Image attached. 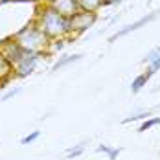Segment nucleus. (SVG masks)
<instances>
[{
  "label": "nucleus",
  "instance_id": "6e6552de",
  "mask_svg": "<svg viewBox=\"0 0 160 160\" xmlns=\"http://www.w3.org/2000/svg\"><path fill=\"white\" fill-rule=\"evenodd\" d=\"M151 78H153V74H151L149 70H145L144 74L136 76V78L132 79V83H131V92H132V94H138L145 85H147V81L151 79Z\"/></svg>",
  "mask_w": 160,
  "mask_h": 160
},
{
  "label": "nucleus",
  "instance_id": "4468645a",
  "mask_svg": "<svg viewBox=\"0 0 160 160\" xmlns=\"http://www.w3.org/2000/svg\"><path fill=\"white\" fill-rule=\"evenodd\" d=\"M157 125H160V118H147V120L142 122V125L138 127V132H145V131L157 127Z\"/></svg>",
  "mask_w": 160,
  "mask_h": 160
},
{
  "label": "nucleus",
  "instance_id": "2eb2a0df",
  "mask_svg": "<svg viewBox=\"0 0 160 160\" xmlns=\"http://www.w3.org/2000/svg\"><path fill=\"white\" fill-rule=\"evenodd\" d=\"M41 136V131H32L30 134H26L24 138H20V145H28V144H33L35 140H39Z\"/></svg>",
  "mask_w": 160,
  "mask_h": 160
},
{
  "label": "nucleus",
  "instance_id": "a211bd4d",
  "mask_svg": "<svg viewBox=\"0 0 160 160\" xmlns=\"http://www.w3.org/2000/svg\"><path fill=\"white\" fill-rule=\"evenodd\" d=\"M157 57H160V46H157V48H153L151 52H149V53H147V55H145V57H144V63H147V64H149L151 61H155Z\"/></svg>",
  "mask_w": 160,
  "mask_h": 160
},
{
  "label": "nucleus",
  "instance_id": "423d86ee",
  "mask_svg": "<svg viewBox=\"0 0 160 160\" xmlns=\"http://www.w3.org/2000/svg\"><path fill=\"white\" fill-rule=\"evenodd\" d=\"M160 11H153V13H149V15L142 17L140 20H136V22H132V24H127L125 28H122V30H118V32L114 33V35H111V39H109V42H114V41H118V39H122V37H125V35H129V33L136 32L138 28H142V26H145V24H149V22H153L157 17H158Z\"/></svg>",
  "mask_w": 160,
  "mask_h": 160
},
{
  "label": "nucleus",
  "instance_id": "9b49d317",
  "mask_svg": "<svg viewBox=\"0 0 160 160\" xmlns=\"http://www.w3.org/2000/svg\"><path fill=\"white\" fill-rule=\"evenodd\" d=\"M78 6H79L81 11L96 13L99 8H103V6H105V0H78Z\"/></svg>",
  "mask_w": 160,
  "mask_h": 160
},
{
  "label": "nucleus",
  "instance_id": "39448f33",
  "mask_svg": "<svg viewBox=\"0 0 160 160\" xmlns=\"http://www.w3.org/2000/svg\"><path fill=\"white\" fill-rule=\"evenodd\" d=\"M0 52H2V53H4V57L11 63V66L18 63V61L22 59V55L26 53V52H24V50H22L15 41H13V37L4 39V41L0 42Z\"/></svg>",
  "mask_w": 160,
  "mask_h": 160
},
{
  "label": "nucleus",
  "instance_id": "f8f14e48",
  "mask_svg": "<svg viewBox=\"0 0 160 160\" xmlns=\"http://www.w3.org/2000/svg\"><path fill=\"white\" fill-rule=\"evenodd\" d=\"M96 153H105V155H107V157H109V160H116L118 158V155H120V153H122V147H114V149H112V147H109V145H98L96 147Z\"/></svg>",
  "mask_w": 160,
  "mask_h": 160
},
{
  "label": "nucleus",
  "instance_id": "20e7f679",
  "mask_svg": "<svg viewBox=\"0 0 160 160\" xmlns=\"http://www.w3.org/2000/svg\"><path fill=\"white\" fill-rule=\"evenodd\" d=\"M42 57V53H32V52H26L22 55V59L17 64H13V76L15 78H28L30 74L35 72V66L39 63V59Z\"/></svg>",
  "mask_w": 160,
  "mask_h": 160
},
{
  "label": "nucleus",
  "instance_id": "7ed1b4c3",
  "mask_svg": "<svg viewBox=\"0 0 160 160\" xmlns=\"http://www.w3.org/2000/svg\"><path fill=\"white\" fill-rule=\"evenodd\" d=\"M98 20V13H90V11H78L74 17H70L68 18V22H70V35L72 37H76V35H79V33L87 32L88 28H92L94 26V22Z\"/></svg>",
  "mask_w": 160,
  "mask_h": 160
},
{
  "label": "nucleus",
  "instance_id": "1a4fd4ad",
  "mask_svg": "<svg viewBox=\"0 0 160 160\" xmlns=\"http://www.w3.org/2000/svg\"><path fill=\"white\" fill-rule=\"evenodd\" d=\"M11 76H13V66H11V63L4 57V53L0 52V85H4Z\"/></svg>",
  "mask_w": 160,
  "mask_h": 160
},
{
  "label": "nucleus",
  "instance_id": "6ab92c4d",
  "mask_svg": "<svg viewBox=\"0 0 160 160\" xmlns=\"http://www.w3.org/2000/svg\"><path fill=\"white\" fill-rule=\"evenodd\" d=\"M147 70H149L151 74L158 72V70H160V57H157L155 61H151V63H149V66H147Z\"/></svg>",
  "mask_w": 160,
  "mask_h": 160
},
{
  "label": "nucleus",
  "instance_id": "0eeeda50",
  "mask_svg": "<svg viewBox=\"0 0 160 160\" xmlns=\"http://www.w3.org/2000/svg\"><path fill=\"white\" fill-rule=\"evenodd\" d=\"M52 9H55L57 13L64 18H70L79 11V6H78V0H48L46 2Z\"/></svg>",
  "mask_w": 160,
  "mask_h": 160
},
{
  "label": "nucleus",
  "instance_id": "f257e3e1",
  "mask_svg": "<svg viewBox=\"0 0 160 160\" xmlns=\"http://www.w3.org/2000/svg\"><path fill=\"white\" fill-rule=\"evenodd\" d=\"M35 24L39 26V30L44 33L50 41L72 37L70 35V22H68V18L61 17L55 9H52L48 4H42L37 9Z\"/></svg>",
  "mask_w": 160,
  "mask_h": 160
},
{
  "label": "nucleus",
  "instance_id": "aec40b11",
  "mask_svg": "<svg viewBox=\"0 0 160 160\" xmlns=\"http://www.w3.org/2000/svg\"><path fill=\"white\" fill-rule=\"evenodd\" d=\"M32 2H42V4H46L48 0H32Z\"/></svg>",
  "mask_w": 160,
  "mask_h": 160
},
{
  "label": "nucleus",
  "instance_id": "9d476101",
  "mask_svg": "<svg viewBox=\"0 0 160 160\" xmlns=\"http://www.w3.org/2000/svg\"><path fill=\"white\" fill-rule=\"evenodd\" d=\"M81 53H74V55H64V57H59L55 63H53V66H52V72H57V70H61V68H64V66H68V64L72 63H78V61H81Z\"/></svg>",
  "mask_w": 160,
  "mask_h": 160
},
{
  "label": "nucleus",
  "instance_id": "f3484780",
  "mask_svg": "<svg viewBox=\"0 0 160 160\" xmlns=\"http://www.w3.org/2000/svg\"><path fill=\"white\" fill-rule=\"evenodd\" d=\"M20 92H22V88H20V87H15V88H11V90H8V92H6V94H4V96L0 98V99H2V101H9V99H11V98L18 96V94H20Z\"/></svg>",
  "mask_w": 160,
  "mask_h": 160
},
{
  "label": "nucleus",
  "instance_id": "dca6fc26",
  "mask_svg": "<svg viewBox=\"0 0 160 160\" xmlns=\"http://www.w3.org/2000/svg\"><path fill=\"white\" fill-rule=\"evenodd\" d=\"M147 118H151V112H140V114H132V116H127V118H123L122 120V123H131V122H134V120H147Z\"/></svg>",
  "mask_w": 160,
  "mask_h": 160
},
{
  "label": "nucleus",
  "instance_id": "f03ea898",
  "mask_svg": "<svg viewBox=\"0 0 160 160\" xmlns=\"http://www.w3.org/2000/svg\"><path fill=\"white\" fill-rule=\"evenodd\" d=\"M11 37H13V41L24 52H32V53H46L48 52L50 39L39 30V26L35 24V20L30 22L28 26H24L22 30H18Z\"/></svg>",
  "mask_w": 160,
  "mask_h": 160
},
{
  "label": "nucleus",
  "instance_id": "ddd939ff",
  "mask_svg": "<svg viewBox=\"0 0 160 160\" xmlns=\"http://www.w3.org/2000/svg\"><path fill=\"white\" fill-rule=\"evenodd\" d=\"M85 145H87V142H81V144L74 145V147H70V149H66L64 151V157L66 158H78V157H81L83 153H85Z\"/></svg>",
  "mask_w": 160,
  "mask_h": 160
}]
</instances>
